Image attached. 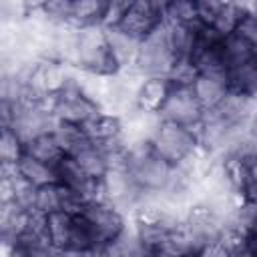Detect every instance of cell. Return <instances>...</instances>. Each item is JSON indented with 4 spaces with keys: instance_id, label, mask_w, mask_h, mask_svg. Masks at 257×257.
Returning a JSON list of instances; mask_svg holds the SVG:
<instances>
[{
    "instance_id": "3",
    "label": "cell",
    "mask_w": 257,
    "mask_h": 257,
    "mask_svg": "<svg viewBox=\"0 0 257 257\" xmlns=\"http://www.w3.org/2000/svg\"><path fill=\"white\" fill-rule=\"evenodd\" d=\"M149 143L157 157L171 165H179L199 145V137L193 128L185 124L161 118Z\"/></svg>"
},
{
    "instance_id": "13",
    "label": "cell",
    "mask_w": 257,
    "mask_h": 257,
    "mask_svg": "<svg viewBox=\"0 0 257 257\" xmlns=\"http://www.w3.org/2000/svg\"><path fill=\"white\" fill-rule=\"evenodd\" d=\"M110 0H72L70 24L76 28H84L90 24H102L108 12Z\"/></svg>"
},
{
    "instance_id": "4",
    "label": "cell",
    "mask_w": 257,
    "mask_h": 257,
    "mask_svg": "<svg viewBox=\"0 0 257 257\" xmlns=\"http://www.w3.org/2000/svg\"><path fill=\"white\" fill-rule=\"evenodd\" d=\"M82 215L90 223V227L96 235L100 253H104L106 245L114 243L122 235V231L126 229V221H124L122 211L116 209L108 201H90V203H86L82 207Z\"/></svg>"
},
{
    "instance_id": "19",
    "label": "cell",
    "mask_w": 257,
    "mask_h": 257,
    "mask_svg": "<svg viewBox=\"0 0 257 257\" xmlns=\"http://www.w3.org/2000/svg\"><path fill=\"white\" fill-rule=\"evenodd\" d=\"M42 10L46 12V16H48L52 22L62 24V22H68V20H70L72 0H48Z\"/></svg>"
},
{
    "instance_id": "11",
    "label": "cell",
    "mask_w": 257,
    "mask_h": 257,
    "mask_svg": "<svg viewBox=\"0 0 257 257\" xmlns=\"http://www.w3.org/2000/svg\"><path fill=\"white\" fill-rule=\"evenodd\" d=\"M223 48V60H225V70H233L239 66H245L253 60H257V48H253L245 38L239 34L231 32L221 40Z\"/></svg>"
},
{
    "instance_id": "12",
    "label": "cell",
    "mask_w": 257,
    "mask_h": 257,
    "mask_svg": "<svg viewBox=\"0 0 257 257\" xmlns=\"http://www.w3.org/2000/svg\"><path fill=\"white\" fill-rule=\"evenodd\" d=\"M72 223H74V215L66 211H54L46 215V233L50 237L52 247L58 253H66L70 249Z\"/></svg>"
},
{
    "instance_id": "18",
    "label": "cell",
    "mask_w": 257,
    "mask_h": 257,
    "mask_svg": "<svg viewBox=\"0 0 257 257\" xmlns=\"http://www.w3.org/2000/svg\"><path fill=\"white\" fill-rule=\"evenodd\" d=\"M26 153L24 141L10 126H2L0 133V161L2 163H18Z\"/></svg>"
},
{
    "instance_id": "16",
    "label": "cell",
    "mask_w": 257,
    "mask_h": 257,
    "mask_svg": "<svg viewBox=\"0 0 257 257\" xmlns=\"http://www.w3.org/2000/svg\"><path fill=\"white\" fill-rule=\"evenodd\" d=\"M163 16L167 22L187 24V26H199V8L195 0H165Z\"/></svg>"
},
{
    "instance_id": "9",
    "label": "cell",
    "mask_w": 257,
    "mask_h": 257,
    "mask_svg": "<svg viewBox=\"0 0 257 257\" xmlns=\"http://www.w3.org/2000/svg\"><path fill=\"white\" fill-rule=\"evenodd\" d=\"M86 133V137L96 145V147H104L108 143H114L120 139V131H122V118L110 112L100 110L98 114H94L92 118H88L84 124H80Z\"/></svg>"
},
{
    "instance_id": "1",
    "label": "cell",
    "mask_w": 257,
    "mask_h": 257,
    "mask_svg": "<svg viewBox=\"0 0 257 257\" xmlns=\"http://www.w3.org/2000/svg\"><path fill=\"white\" fill-rule=\"evenodd\" d=\"M76 68L96 74H116L118 64L110 52L106 28L102 24H90L78 30Z\"/></svg>"
},
{
    "instance_id": "21",
    "label": "cell",
    "mask_w": 257,
    "mask_h": 257,
    "mask_svg": "<svg viewBox=\"0 0 257 257\" xmlns=\"http://www.w3.org/2000/svg\"><path fill=\"white\" fill-rule=\"evenodd\" d=\"M247 161V183L257 185V155H245Z\"/></svg>"
},
{
    "instance_id": "17",
    "label": "cell",
    "mask_w": 257,
    "mask_h": 257,
    "mask_svg": "<svg viewBox=\"0 0 257 257\" xmlns=\"http://www.w3.org/2000/svg\"><path fill=\"white\" fill-rule=\"evenodd\" d=\"M78 165L84 169L86 175H90L92 179H102L108 171V163H106V155L100 147H96L94 143L84 147L82 151H78L76 155H72Z\"/></svg>"
},
{
    "instance_id": "8",
    "label": "cell",
    "mask_w": 257,
    "mask_h": 257,
    "mask_svg": "<svg viewBox=\"0 0 257 257\" xmlns=\"http://www.w3.org/2000/svg\"><path fill=\"white\" fill-rule=\"evenodd\" d=\"M171 88L173 80L169 76H147L137 92V108L151 114H159Z\"/></svg>"
},
{
    "instance_id": "5",
    "label": "cell",
    "mask_w": 257,
    "mask_h": 257,
    "mask_svg": "<svg viewBox=\"0 0 257 257\" xmlns=\"http://www.w3.org/2000/svg\"><path fill=\"white\" fill-rule=\"evenodd\" d=\"M159 114H161V118H167V120H173V122L193 128L203 118V106L199 104L191 84H173Z\"/></svg>"
},
{
    "instance_id": "20",
    "label": "cell",
    "mask_w": 257,
    "mask_h": 257,
    "mask_svg": "<svg viewBox=\"0 0 257 257\" xmlns=\"http://www.w3.org/2000/svg\"><path fill=\"white\" fill-rule=\"evenodd\" d=\"M235 34H239V36L245 38L253 48H257V14H255V12L243 14L241 20L237 22Z\"/></svg>"
},
{
    "instance_id": "6",
    "label": "cell",
    "mask_w": 257,
    "mask_h": 257,
    "mask_svg": "<svg viewBox=\"0 0 257 257\" xmlns=\"http://www.w3.org/2000/svg\"><path fill=\"white\" fill-rule=\"evenodd\" d=\"M102 108L78 88L74 76L68 82V86L60 94H56V100H54V116L58 120H66L74 124H84L88 118H92Z\"/></svg>"
},
{
    "instance_id": "15",
    "label": "cell",
    "mask_w": 257,
    "mask_h": 257,
    "mask_svg": "<svg viewBox=\"0 0 257 257\" xmlns=\"http://www.w3.org/2000/svg\"><path fill=\"white\" fill-rule=\"evenodd\" d=\"M26 153L44 161V163H50V165H56L66 153L60 145V141L56 139V135L52 131L48 133H42L38 137H34L30 143H26Z\"/></svg>"
},
{
    "instance_id": "7",
    "label": "cell",
    "mask_w": 257,
    "mask_h": 257,
    "mask_svg": "<svg viewBox=\"0 0 257 257\" xmlns=\"http://www.w3.org/2000/svg\"><path fill=\"white\" fill-rule=\"evenodd\" d=\"M191 88L203 110L215 108L229 94L227 72H197L195 80L191 82Z\"/></svg>"
},
{
    "instance_id": "23",
    "label": "cell",
    "mask_w": 257,
    "mask_h": 257,
    "mask_svg": "<svg viewBox=\"0 0 257 257\" xmlns=\"http://www.w3.org/2000/svg\"><path fill=\"white\" fill-rule=\"evenodd\" d=\"M251 10L257 14V0H251Z\"/></svg>"
},
{
    "instance_id": "10",
    "label": "cell",
    "mask_w": 257,
    "mask_h": 257,
    "mask_svg": "<svg viewBox=\"0 0 257 257\" xmlns=\"http://www.w3.org/2000/svg\"><path fill=\"white\" fill-rule=\"evenodd\" d=\"M104 28H106V38H108V44H110V52H112V56L118 64V70L133 68L135 62H137L141 40L126 34L118 26H104Z\"/></svg>"
},
{
    "instance_id": "2",
    "label": "cell",
    "mask_w": 257,
    "mask_h": 257,
    "mask_svg": "<svg viewBox=\"0 0 257 257\" xmlns=\"http://www.w3.org/2000/svg\"><path fill=\"white\" fill-rule=\"evenodd\" d=\"M175 62L177 56L171 50L167 22L163 20L151 34L141 40L135 68L145 76H169Z\"/></svg>"
},
{
    "instance_id": "22",
    "label": "cell",
    "mask_w": 257,
    "mask_h": 257,
    "mask_svg": "<svg viewBox=\"0 0 257 257\" xmlns=\"http://www.w3.org/2000/svg\"><path fill=\"white\" fill-rule=\"evenodd\" d=\"M46 2H48V0H22V4H24V8H26V14L32 12V10H42V8L46 6Z\"/></svg>"
},
{
    "instance_id": "14",
    "label": "cell",
    "mask_w": 257,
    "mask_h": 257,
    "mask_svg": "<svg viewBox=\"0 0 257 257\" xmlns=\"http://www.w3.org/2000/svg\"><path fill=\"white\" fill-rule=\"evenodd\" d=\"M18 173L30 181L34 187H42L48 183H56L58 175H56V167L50 163H44L28 153H24V157L18 161Z\"/></svg>"
}]
</instances>
